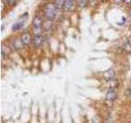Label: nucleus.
Listing matches in <instances>:
<instances>
[{"instance_id":"7","label":"nucleus","mask_w":131,"mask_h":123,"mask_svg":"<svg viewBox=\"0 0 131 123\" xmlns=\"http://www.w3.org/2000/svg\"><path fill=\"white\" fill-rule=\"evenodd\" d=\"M33 42H34V45L35 48H40L43 45V38L42 35H35L34 39H33Z\"/></svg>"},{"instance_id":"5","label":"nucleus","mask_w":131,"mask_h":123,"mask_svg":"<svg viewBox=\"0 0 131 123\" xmlns=\"http://www.w3.org/2000/svg\"><path fill=\"white\" fill-rule=\"evenodd\" d=\"M75 7V0H65L64 8L63 9L67 12H71Z\"/></svg>"},{"instance_id":"6","label":"nucleus","mask_w":131,"mask_h":123,"mask_svg":"<svg viewBox=\"0 0 131 123\" xmlns=\"http://www.w3.org/2000/svg\"><path fill=\"white\" fill-rule=\"evenodd\" d=\"M12 45H13L14 48L16 49V50H20V49H22L25 46L24 43L22 42L21 39H19V38H16L13 42H12Z\"/></svg>"},{"instance_id":"11","label":"nucleus","mask_w":131,"mask_h":123,"mask_svg":"<svg viewBox=\"0 0 131 123\" xmlns=\"http://www.w3.org/2000/svg\"><path fill=\"white\" fill-rule=\"evenodd\" d=\"M108 86H109V89H115L117 86H118V82L116 79H113L112 80H109L108 81Z\"/></svg>"},{"instance_id":"3","label":"nucleus","mask_w":131,"mask_h":123,"mask_svg":"<svg viewBox=\"0 0 131 123\" xmlns=\"http://www.w3.org/2000/svg\"><path fill=\"white\" fill-rule=\"evenodd\" d=\"M116 96H117V94H116V90L113 89H109L106 94V99L110 102H113L116 98Z\"/></svg>"},{"instance_id":"9","label":"nucleus","mask_w":131,"mask_h":123,"mask_svg":"<svg viewBox=\"0 0 131 123\" xmlns=\"http://www.w3.org/2000/svg\"><path fill=\"white\" fill-rule=\"evenodd\" d=\"M9 53H10V48H8L7 45L3 44H2V57H3V59L6 58L7 55L9 54Z\"/></svg>"},{"instance_id":"17","label":"nucleus","mask_w":131,"mask_h":123,"mask_svg":"<svg viewBox=\"0 0 131 123\" xmlns=\"http://www.w3.org/2000/svg\"><path fill=\"white\" fill-rule=\"evenodd\" d=\"M125 1V3H126V4H129V3H131V0H124Z\"/></svg>"},{"instance_id":"2","label":"nucleus","mask_w":131,"mask_h":123,"mask_svg":"<svg viewBox=\"0 0 131 123\" xmlns=\"http://www.w3.org/2000/svg\"><path fill=\"white\" fill-rule=\"evenodd\" d=\"M43 30V20L40 16H35L33 20V30L35 35H40Z\"/></svg>"},{"instance_id":"16","label":"nucleus","mask_w":131,"mask_h":123,"mask_svg":"<svg viewBox=\"0 0 131 123\" xmlns=\"http://www.w3.org/2000/svg\"><path fill=\"white\" fill-rule=\"evenodd\" d=\"M4 8H5V3L2 0V3H1V12H4Z\"/></svg>"},{"instance_id":"10","label":"nucleus","mask_w":131,"mask_h":123,"mask_svg":"<svg viewBox=\"0 0 131 123\" xmlns=\"http://www.w3.org/2000/svg\"><path fill=\"white\" fill-rule=\"evenodd\" d=\"M55 5L57 8L58 10H61L64 8V3H65V0H55Z\"/></svg>"},{"instance_id":"19","label":"nucleus","mask_w":131,"mask_h":123,"mask_svg":"<svg viewBox=\"0 0 131 123\" xmlns=\"http://www.w3.org/2000/svg\"><path fill=\"white\" fill-rule=\"evenodd\" d=\"M93 1H94V0H87V3H91Z\"/></svg>"},{"instance_id":"1","label":"nucleus","mask_w":131,"mask_h":123,"mask_svg":"<svg viewBox=\"0 0 131 123\" xmlns=\"http://www.w3.org/2000/svg\"><path fill=\"white\" fill-rule=\"evenodd\" d=\"M58 11L59 10L57 8L55 3H49L46 4L43 8V14L45 16V17L47 18V20H52L54 18H56Z\"/></svg>"},{"instance_id":"8","label":"nucleus","mask_w":131,"mask_h":123,"mask_svg":"<svg viewBox=\"0 0 131 123\" xmlns=\"http://www.w3.org/2000/svg\"><path fill=\"white\" fill-rule=\"evenodd\" d=\"M21 40L25 45H29L31 42V36L29 32H25L21 36Z\"/></svg>"},{"instance_id":"14","label":"nucleus","mask_w":131,"mask_h":123,"mask_svg":"<svg viewBox=\"0 0 131 123\" xmlns=\"http://www.w3.org/2000/svg\"><path fill=\"white\" fill-rule=\"evenodd\" d=\"M3 1L6 4H8V5H10V6L15 5V3H16V0H3Z\"/></svg>"},{"instance_id":"15","label":"nucleus","mask_w":131,"mask_h":123,"mask_svg":"<svg viewBox=\"0 0 131 123\" xmlns=\"http://www.w3.org/2000/svg\"><path fill=\"white\" fill-rule=\"evenodd\" d=\"M77 3L81 7H83L86 5V3H87V0H77Z\"/></svg>"},{"instance_id":"12","label":"nucleus","mask_w":131,"mask_h":123,"mask_svg":"<svg viewBox=\"0 0 131 123\" xmlns=\"http://www.w3.org/2000/svg\"><path fill=\"white\" fill-rule=\"evenodd\" d=\"M23 26H24V24H23L22 22L16 23V24L13 25V26H12V31H17V30H20V29H21V28L23 27Z\"/></svg>"},{"instance_id":"13","label":"nucleus","mask_w":131,"mask_h":123,"mask_svg":"<svg viewBox=\"0 0 131 123\" xmlns=\"http://www.w3.org/2000/svg\"><path fill=\"white\" fill-rule=\"evenodd\" d=\"M124 49L127 52V53H131V44L127 42L125 45H124Z\"/></svg>"},{"instance_id":"18","label":"nucleus","mask_w":131,"mask_h":123,"mask_svg":"<svg viewBox=\"0 0 131 123\" xmlns=\"http://www.w3.org/2000/svg\"><path fill=\"white\" fill-rule=\"evenodd\" d=\"M128 43H129L130 44H131V36L129 38V39H128Z\"/></svg>"},{"instance_id":"21","label":"nucleus","mask_w":131,"mask_h":123,"mask_svg":"<svg viewBox=\"0 0 131 123\" xmlns=\"http://www.w3.org/2000/svg\"><path fill=\"white\" fill-rule=\"evenodd\" d=\"M130 16H131V14H130Z\"/></svg>"},{"instance_id":"4","label":"nucleus","mask_w":131,"mask_h":123,"mask_svg":"<svg viewBox=\"0 0 131 123\" xmlns=\"http://www.w3.org/2000/svg\"><path fill=\"white\" fill-rule=\"evenodd\" d=\"M115 76H116V72L113 69H109L107 71H106L103 74V77L106 80H112L115 79Z\"/></svg>"},{"instance_id":"20","label":"nucleus","mask_w":131,"mask_h":123,"mask_svg":"<svg viewBox=\"0 0 131 123\" xmlns=\"http://www.w3.org/2000/svg\"><path fill=\"white\" fill-rule=\"evenodd\" d=\"M129 94H130V95H131V89L129 90Z\"/></svg>"}]
</instances>
